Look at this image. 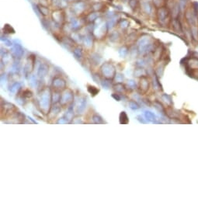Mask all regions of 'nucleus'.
Listing matches in <instances>:
<instances>
[{
	"label": "nucleus",
	"mask_w": 198,
	"mask_h": 198,
	"mask_svg": "<svg viewBox=\"0 0 198 198\" xmlns=\"http://www.w3.org/2000/svg\"><path fill=\"white\" fill-rule=\"evenodd\" d=\"M53 88L55 89V91H63L66 89V82L65 80L61 77L57 76L54 78L52 82Z\"/></svg>",
	"instance_id": "5"
},
{
	"label": "nucleus",
	"mask_w": 198,
	"mask_h": 198,
	"mask_svg": "<svg viewBox=\"0 0 198 198\" xmlns=\"http://www.w3.org/2000/svg\"><path fill=\"white\" fill-rule=\"evenodd\" d=\"M93 121H94V123L96 124H103L104 121H103V118L98 114H95V115L93 117Z\"/></svg>",
	"instance_id": "19"
},
{
	"label": "nucleus",
	"mask_w": 198,
	"mask_h": 198,
	"mask_svg": "<svg viewBox=\"0 0 198 198\" xmlns=\"http://www.w3.org/2000/svg\"><path fill=\"white\" fill-rule=\"evenodd\" d=\"M85 105H86V100L84 98L83 99H80V101L79 102V105L77 106L78 113H82L83 110H85Z\"/></svg>",
	"instance_id": "12"
},
{
	"label": "nucleus",
	"mask_w": 198,
	"mask_h": 198,
	"mask_svg": "<svg viewBox=\"0 0 198 198\" xmlns=\"http://www.w3.org/2000/svg\"><path fill=\"white\" fill-rule=\"evenodd\" d=\"M65 2H72V3H73V2H75V1H77V0H65Z\"/></svg>",
	"instance_id": "31"
},
{
	"label": "nucleus",
	"mask_w": 198,
	"mask_h": 198,
	"mask_svg": "<svg viewBox=\"0 0 198 198\" xmlns=\"http://www.w3.org/2000/svg\"><path fill=\"white\" fill-rule=\"evenodd\" d=\"M119 121H120V124H127L129 123V118L127 117V114L125 111H122L120 114V117H119Z\"/></svg>",
	"instance_id": "11"
},
{
	"label": "nucleus",
	"mask_w": 198,
	"mask_h": 198,
	"mask_svg": "<svg viewBox=\"0 0 198 198\" xmlns=\"http://www.w3.org/2000/svg\"><path fill=\"white\" fill-rule=\"evenodd\" d=\"M142 8L147 13H150L152 9V6L149 2H145V3H142Z\"/></svg>",
	"instance_id": "15"
},
{
	"label": "nucleus",
	"mask_w": 198,
	"mask_h": 198,
	"mask_svg": "<svg viewBox=\"0 0 198 198\" xmlns=\"http://www.w3.org/2000/svg\"><path fill=\"white\" fill-rule=\"evenodd\" d=\"M33 96V93L32 91H30V89H25L23 91L22 93V99H29L30 97Z\"/></svg>",
	"instance_id": "16"
},
{
	"label": "nucleus",
	"mask_w": 198,
	"mask_h": 198,
	"mask_svg": "<svg viewBox=\"0 0 198 198\" xmlns=\"http://www.w3.org/2000/svg\"><path fill=\"white\" fill-rule=\"evenodd\" d=\"M103 7V4L102 3H95L93 6V8L96 12L100 11Z\"/></svg>",
	"instance_id": "22"
},
{
	"label": "nucleus",
	"mask_w": 198,
	"mask_h": 198,
	"mask_svg": "<svg viewBox=\"0 0 198 198\" xmlns=\"http://www.w3.org/2000/svg\"><path fill=\"white\" fill-rule=\"evenodd\" d=\"M99 13L97 12H93V13H89L87 16H86V19L89 23H94L95 21H96L98 18H99Z\"/></svg>",
	"instance_id": "10"
},
{
	"label": "nucleus",
	"mask_w": 198,
	"mask_h": 198,
	"mask_svg": "<svg viewBox=\"0 0 198 198\" xmlns=\"http://www.w3.org/2000/svg\"><path fill=\"white\" fill-rule=\"evenodd\" d=\"M119 53H120V55H121V56L125 57V56L127 55V53H128V48H127L126 46H124V47H121L120 50H119Z\"/></svg>",
	"instance_id": "23"
},
{
	"label": "nucleus",
	"mask_w": 198,
	"mask_h": 198,
	"mask_svg": "<svg viewBox=\"0 0 198 198\" xmlns=\"http://www.w3.org/2000/svg\"><path fill=\"white\" fill-rule=\"evenodd\" d=\"M169 13H170V12L169 10V9L165 6H162V7L158 8L157 17H158L159 21L161 23L166 22V20L169 19Z\"/></svg>",
	"instance_id": "3"
},
{
	"label": "nucleus",
	"mask_w": 198,
	"mask_h": 198,
	"mask_svg": "<svg viewBox=\"0 0 198 198\" xmlns=\"http://www.w3.org/2000/svg\"><path fill=\"white\" fill-rule=\"evenodd\" d=\"M37 7H38L40 13H41V15H42V16L46 17V16H47V15L49 14V9L47 8V6H42V5L40 4V5L37 6Z\"/></svg>",
	"instance_id": "13"
},
{
	"label": "nucleus",
	"mask_w": 198,
	"mask_h": 198,
	"mask_svg": "<svg viewBox=\"0 0 198 198\" xmlns=\"http://www.w3.org/2000/svg\"><path fill=\"white\" fill-rule=\"evenodd\" d=\"M119 37H120L119 33H117V32H114V33H111V35H110V41H117V39H118Z\"/></svg>",
	"instance_id": "25"
},
{
	"label": "nucleus",
	"mask_w": 198,
	"mask_h": 198,
	"mask_svg": "<svg viewBox=\"0 0 198 198\" xmlns=\"http://www.w3.org/2000/svg\"><path fill=\"white\" fill-rule=\"evenodd\" d=\"M128 4H129V6L131 7V9L134 10L138 6V0H129Z\"/></svg>",
	"instance_id": "24"
},
{
	"label": "nucleus",
	"mask_w": 198,
	"mask_h": 198,
	"mask_svg": "<svg viewBox=\"0 0 198 198\" xmlns=\"http://www.w3.org/2000/svg\"><path fill=\"white\" fill-rule=\"evenodd\" d=\"M73 54L75 56V58H80L83 56V50H82V48H80L79 47H75L74 51H73Z\"/></svg>",
	"instance_id": "18"
},
{
	"label": "nucleus",
	"mask_w": 198,
	"mask_h": 198,
	"mask_svg": "<svg viewBox=\"0 0 198 198\" xmlns=\"http://www.w3.org/2000/svg\"><path fill=\"white\" fill-rule=\"evenodd\" d=\"M39 1H40L41 5H42V6H45V3L44 2H46L47 6H48L49 3H51V2H52V0H39Z\"/></svg>",
	"instance_id": "28"
},
{
	"label": "nucleus",
	"mask_w": 198,
	"mask_h": 198,
	"mask_svg": "<svg viewBox=\"0 0 198 198\" xmlns=\"http://www.w3.org/2000/svg\"><path fill=\"white\" fill-rule=\"evenodd\" d=\"M2 41H4V43H5V44H6V46H12L13 44H12V42L9 40V39H7V38H5V40L2 37Z\"/></svg>",
	"instance_id": "29"
},
{
	"label": "nucleus",
	"mask_w": 198,
	"mask_h": 198,
	"mask_svg": "<svg viewBox=\"0 0 198 198\" xmlns=\"http://www.w3.org/2000/svg\"><path fill=\"white\" fill-rule=\"evenodd\" d=\"M129 105H130V107L131 108V109H134V110H135V109H138V108H139L138 104H137L135 101H130Z\"/></svg>",
	"instance_id": "27"
},
{
	"label": "nucleus",
	"mask_w": 198,
	"mask_h": 198,
	"mask_svg": "<svg viewBox=\"0 0 198 198\" xmlns=\"http://www.w3.org/2000/svg\"><path fill=\"white\" fill-rule=\"evenodd\" d=\"M118 24L120 26V27L122 28V29H126L129 26V22L127 19H121V20H120Z\"/></svg>",
	"instance_id": "20"
},
{
	"label": "nucleus",
	"mask_w": 198,
	"mask_h": 198,
	"mask_svg": "<svg viewBox=\"0 0 198 198\" xmlns=\"http://www.w3.org/2000/svg\"><path fill=\"white\" fill-rule=\"evenodd\" d=\"M108 1H109V2H111V3H112V2H113V0H108Z\"/></svg>",
	"instance_id": "32"
},
{
	"label": "nucleus",
	"mask_w": 198,
	"mask_h": 198,
	"mask_svg": "<svg viewBox=\"0 0 198 198\" xmlns=\"http://www.w3.org/2000/svg\"><path fill=\"white\" fill-rule=\"evenodd\" d=\"M86 9V3L83 1H75L72 3V10L75 14L79 15L84 13V11Z\"/></svg>",
	"instance_id": "4"
},
{
	"label": "nucleus",
	"mask_w": 198,
	"mask_h": 198,
	"mask_svg": "<svg viewBox=\"0 0 198 198\" xmlns=\"http://www.w3.org/2000/svg\"><path fill=\"white\" fill-rule=\"evenodd\" d=\"M12 55L17 58H20L24 54L23 48L19 44H14L11 50Z\"/></svg>",
	"instance_id": "8"
},
{
	"label": "nucleus",
	"mask_w": 198,
	"mask_h": 198,
	"mask_svg": "<svg viewBox=\"0 0 198 198\" xmlns=\"http://www.w3.org/2000/svg\"><path fill=\"white\" fill-rule=\"evenodd\" d=\"M51 17H52L53 20L57 23H61L65 21V13L61 9H57L56 10L53 12Z\"/></svg>",
	"instance_id": "6"
},
{
	"label": "nucleus",
	"mask_w": 198,
	"mask_h": 198,
	"mask_svg": "<svg viewBox=\"0 0 198 198\" xmlns=\"http://www.w3.org/2000/svg\"><path fill=\"white\" fill-rule=\"evenodd\" d=\"M49 94L51 93H48L45 91H44L41 93V98L40 99V105L44 109L49 107L48 106H50V101L51 100V96H50Z\"/></svg>",
	"instance_id": "7"
},
{
	"label": "nucleus",
	"mask_w": 198,
	"mask_h": 198,
	"mask_svg": "<svg viewBox=\"0 0 198 198\" xmlns=\"http://www.w3.org/2000/svg\"><path fill=\"white\" fill-rule=\"evenodd\" d=\"M87 87H88V88H87V89H88V92L93 96L97 95V94H98V93L99 92V89L96 88V87H95V86H93V85H87Z\"/></svg>",
	"instance_id": "14"
},
{
	"label": "nucleus",
	"mask_w": 198,
	"mask_h": 198,
	"mask_svg": "<svg viewBox=\"0 0 198 198\" xmlns=\"http://www.w3.org/2000/svg\"><path fill=\"white\" fill-rule=\"evenodd\" d=\"M80 23L79 22V20L77 19H73L72 22H71V27L74 30H78L80 28Z\"/></svg>",
	"instance_id": "21"
},
{
	"label": "nucleus",
	"mask_w": 198,
	"mask_h": 198,
	"mask_svg": "<svg viewBox=\"0 0 198 198\" xmlns=\"http://www.w3.org/2000/svg\"><path fill=\"white\" fill-rule=\"evenodd\" d=\"M48 72V66L45 64H42L41 65V66L39 67L38 69V76L40 78H44V76H46V75L47 74Z\"/></svg>",
	"instance_id": "9"
},
{
	"label": "nucleus",
	"mask_w": 198,
	"mask_h": 198,
	"mask_svg": "<svg viewBox=\"0 0 198 198\" xmlns=\"http://www.w3.org/2000/svg\"><path fill=\"white\" fill-rule=\"evenodd\" d=\"M101 72L103 75L107 79H113L116 76L117 72H116V69L114 65L112 63L110 62H106L101 67Z\"/></svg>",
	"instance_id": "1"
},
{
	"label": "nucleus",
	"mask_w": 198,
	"mask_h": 198,
	"mask_svg": "<svg viewBox=\"0 0 198 198\" xmlns=\"http://www.w3.org/2000/svg\"><path fill=\"white\" fill-rule=\"evenodd\" d=\"M113 98H115V99H117V101H120V100H121V97L119 96V94H113Z\"/></svg>",
	"instance_id": "30"
},
{
	"label": "nucleus",
	"mask_w": 198,
	"mask_h": 198,
	"mask_svg": "<svg viewBox=\"0 0 198 198\" xmlns=\"http://www.w3.org/2000/svg\"><path fill=\"white\" fill-rule=\"evenodd\" d=\"M73 93L70 89H65L62 92V94H61L60 97V104L61 106H67L72 103L73 100Z\"/></svg>",
	"instance_id": "2"
},
{
	"label": "nucleus",
	"mask_w": 198,
	"mask_h": 198,
	"mask_svg": "<svg viewBox=\"0 0 198 198\" xmlns=\"http://www.w3.org/2000/svg\"><path fill=\"white\" fill-rule=\"evenodd\" d=\"M3 31L5 33H14L15 30L9 24H5L3 27Z\"/></svg>",
	"instance_id": "17"
},
{
	"label": "nucleus",
	"mask_w": 198,
	"mask_h": 198,
	"mask_svg": "<svg viewBox=\"0 0 198 198\" xmlns=\"http://www.w3.org/2000/svg\"><path fill=\"white\" fill-rule=\"evenodd\" d=\"M84 42H85V44L86 46H90L91 44H93V39H92L91 36L85 37V39H84Z\"/></svg>",
	"instance_id": "26"
}]
</instances>
